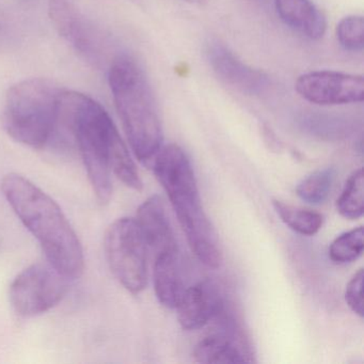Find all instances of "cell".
Wrapping results in <instances>:
<instances>
[{"label": "cell", "instance_id": "6da1fadb", "mask_svg": "<svg viewBox=\"0 0 364 364\" xmlns=\"http://www.w3.org/2000/svg\"><path fill=\"white\" fill-rule=\"evenodd\" d=\"M60 119L75 138L97 201L107 204L112 196V173L129 188L144 187L137 167L116 125L103 106L75 91H63Z\"/></svg>", "mask_w": 364, "mask_h": 364}, {"label": "cell", "instance_id": "7a4b0ae2", "mask_svg": "<svg viewBox=\"0 0 364 364\" xmlns=\"http://www.w3.org/2000/svg\"><path fill=\"white\" fill-rule=\"evenodd\" d=\"M1 191L16 216L39 242L48 263L71 280L80 278L85 269L84 250L60 206L20 174L6 176Z\"/></svg>", "mask_w": 364, "mask_h": 364}, {"label": "cell", "instance_id": "3957f363", "mask_svg": "<svg viewBox=\"0 0 364 364\" xmlns=\"http://www.w3.org/2000/svg\"><path fill=\"white\" fill-rule=\"evenodd\" d=\"M152 166L193 255L208 267H220L223 251L216 231L202 208L195 172L186 153L178 144H167L155 155Z\"/></svg>", "mask_w": 364, "mask_h": 364}, {"label": "cell", "instance_id": "277c9868", "mask_svg": "<svg viewBox=\"0 0 364 364\" xmlns=\"http://www.w3.org/2000/svg\"><path fill=\"white\" fill-rule=\"evenodd\" d=\"M108 80L134 154L142 163H152L164 134L148 77L134 59L120 56L112 63Z\"/></svg>", "mask_w": 364, "mask_h": 364}, {"label": "cell", "instance_id": "5b68a950", "mask_svg": "<svg viewBox=\"0 0 364 364\" xmlns=\"http://www.w3.org/2000/svg\"><path fill=\"white\" fill-rule=\"evenodd\" d=\"M63 91L41 78L23 80L6 95L4 127L18 144L42 149L59 125Z\"/></svg>", "mask_w": 364, "mask_h": 364}, {"label": "cell", "instance_id": "8992f818", "mask_svg": "<svg viewBox=\"0 0 364 364\" xmlns=\"http://www.w3.org/2000/svg\"><path fill=\"white\" fill-rule=\"evenodd\" d=\"M106 259L114 278L132 294L148 284V247L133 218L110 225L104 240Z\"/></svg>", "mask_w": 364, "mask_h": 364}, {"label": "cell", "instance_id": "52a82bcc", "mask_svg": "<svg viewBox=\"0 0 364 364\" xmlns=\"http://www.w3.org/2000/svg\"><path fill=\"white\" fill-rule=\"evenodd\" d=\"M70 280L48 262L33 264L18 274L10 287L12 308L22 317L43 314L65 297Z\"/></svg>", "mask_w": 364, "mask_h": 364}, {"label": "cell", "instance_id": "ba28073f", "mask_svg": "<svg viewBox=\"0 0 364 364\" xmlns=\"http://www.w3.org/2000/svg\"><path fill=\"white\" fill-rule=\"evenodd\" d=\"M298 95L315 105L338 106L362 103L364 80L361 75L336 71H314L296 80Z\"/></svg>", "mask_w": 364, "mask_h": 364}, {"label": "cell", "instance_id": "9c48e42d", "mask_svg": "<svg viewBox=\"0 0 364 364\" xmlns=\"http://www.w3.org/2000/svg\"><path fill=\"white\" fill-rule=\"evenodd\" d=\"M206 56L215 73L234 88L252 95H262L269 88L266 74L242 63L225 44L210 41L206 46Z\"/></svg>", "mask_w": 364, "mask_h": 364}, {"label": "cell", "instance_id": "30bf717a", "mask_svg": "<svg viewBox=\"0 0 364 364\" xmlns=\"http://www.w3.org/2000/svg\"><path fill=\"white\" fill-rule=\"evenodd\" d=\"M176 310L183 329H200L223 312L220 291L212 281H201L185 289Z\"/></svg>", "mask_w": 364, "mask_h": 364}, {"label": "cell", "instance_id": "8fae6325", "mask_svg": "<svg viewBox=\"0 0 364 364\" xmlns=\"http://www.w3.org/2000/svg\"><path fill=\"white\" fill-rule=\"evenodd\" d=\"M135 221L148 250H152L155 255L178 250L165 204L159 196H152L139 206Z\"/></svg>", "mask_w": 364, "mask_h": 364}, {"label": "cell", "instance_id": "7c38bea8", "mask_svg": "<svg viewBox=\"0 0 364 364\" xmlns=\"http://www.w3.org/2000/svg\"><path fill=\"white\" fill-rule=\"evenodd\" d=\"M279 18L294 31L311 40L323 37L327 21L311 0H274Z\"/></svg>", "mask_w": 364, "mask_h": 364}, {"label": "cell", "instance_id": "4fadbf2b", "mask_svg": "<svg viewBox=\"0 0 364 364\" xmlns=\"http://www.w3.org/2000/svg\"><path fill=\"white\" fill-rule=\"evenodd\" d=\"M153 284L159 301L166 308L176 309L186 289L178 250L155 255Z\"/></svg>", "mask_w": 364, "mask_h": 364}, {"label": "cell", "instance_id": "5bb4252c", "mask_svg": "<svg viewBox=\"0 0 364 364\" xmlns=\"http://www.w3.org/2000/svg\"><path fill=\"white\" fill-rule=\"evenodd\" d=\"M53 22L61 36L67 38L77 50L88 57L95 56V43L85 23L80 20L70 0H50Z\"/></svg>", "mask_w": 364, "mask_h": 364}, {"label": "cell", "instance_id": "9a60e30c", "mask_svg": "<svg viewBox=\"0 0 364 364\" xmlns=\"http://www.w3.org/2000/svg\"><path fill=\"white\" fill-rule=\"evenodd\" d=\"M198 363H242L248 361L242 349L225 333L204 336L193 349Z\"/></svg>", "mask_w": 364, "mask_h": 364}, {"label": "cell", "instance_id": "2e32d148", "mask_svg": "<svg viewBox=\"0 0 364 364\" xmlns=\"http://www.w3.org/2000/svg\"><path fill=\"white\" fill-rule=\"evenodd\" d=\"M272 205L281 220L300 235H315L323 227V216L314 210L291 205L280 200H274Z\"/></svg>", "mask_w": 364, "mask_h": 364}, {"label": "cell", "instance_id": "e0dca14e", "mask_svg": "<svg viewBox=\"0 0 364 364\" xmlns=\"http://www.w3.org/2000/svg\"><path fill=\"white\" fill-rule=\"evenodd\" d=\"M341 216L349 220L361 218L364 213V176L362 168L353 172L346 181L342 193L336 201Z\"/></svg>", "mask_w": 364, "mask_h": 364}, {"label": "cell", "instance_id": "ac0fdd59", "mask_svg": "<svg viewBox=\"0 0 364 364\" xmlns=\"http://www.w3.org/2000/svg\"><path fill=\"white\" fill-rule=\"evenodd\" d=\"M334 178L336 171L333 168L317 170L298 184L296 187V193L306 203H323L329 196Z\"/></svg>", "mask_w": 364, "mask_h": 364}, {"label": "cell", "instance_id": "d6986e66", "mask_svg": "<svg viewBox=\"0 0 364 364\" xmlns=\"http://www.w3.org/2000/svg\"><path fill=\"white\" fill-rule=\"evenodd\" d=\"M364 248L363 227L355 228L338 235L329 247V257L333 263H351L361 257Z\"/></svg>", "mask_w": 364, "mask_h": 364}, {"label": "cell", "instance_id": "ffe728a7", "mask_svg": "<svg viewBox=\"0 0 364 364\" xmlns=\"http://www.w3.org/2000/svg\"><path fill=\"white\" fill-rule=\"evenodd\" d=\"M338 43L349 52H362L364 48V21L361 16H349L336 26Z\"/></svg>", "mask_w": 364, "mask_h": 364}, {"label": "cell", "instance_id": "44dd1931", "mask_svg": "<svg viewBox=\"0 0 364 364\" xmlns=\"http://www.w3.org/2000/svg\"><path fill=\"white\" fill-rule=\"evenodd\" d=\"M362 284H363V269H359L347 283L345 291V301L351 311L358 316L363 317V298H362Z\"/></svg>", "mask_w": 364, "mask_h": 364}, {"label": "cell", "instance_id": "7402d4cb", "mask_svg": "<svg viewBox=\"0 0 364 364\" xmlns=\"http://www.w3.org/2000/svg\"><path fill=\"white\" fill-rule=\"evenodd\" d=\"M187 3L193 4V5H202L205 0H185Z\"/></svg>", "mask_w": 364, "mask_h": 364}]
</instances>
